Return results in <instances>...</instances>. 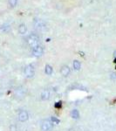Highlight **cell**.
<instances>
[{"label":"cell","mask_w":116,"mask_h":131,"mask_svg":"<svg viewBox=\"0 0 116 131\" xmlns=\"http://www.w3.org/2000/svg\"><path fill=\"white\" fill-rule=\"evenodd\" d=\"M27 42L28 44H29V45L32 49L33 47L39 45V38L37 36L36 34H31L30 36L28 37Z\"/></svg>","instance_id":"1"},{"label":"cell","mask_w":116,"mask_h":131,"mask_svg":"<svg viewBox=\"0 0 116 131\" xmlns=\"http://www.w3.org/2000/svg\"><path fill=\"white\" fill-rule=\"evenodd\" d=\"M53 128V122L50 120H45L41 124L42 131H51Z\"/></svg>","instance_id":"2"},{"label":"cell","mask_w":116,"mask_h":131,"mask_svg":"<svg viewBox=\"0 0 116 131\" xmlns=\"http://www.w3.org/2000/svg\"><path fill=\"white\" fill-rule=\"evenodd\" d=\"M34 73H35V71H34V67H33L32 65H28L26 66L25 68V77L27 78H32L34 76Z\"/></svg>","instance_id":"3"},{"label":"cell","mask_w":116,"mask_h":131,"mask_svg":"<svg viewBox=\"0 0 116 131\" xmlns=\"http://www.w3.org/2000/svg\"><path fill=\"white\" fill-rule=\"evenodd\" d=\"M34 25H35V28H36L38 31H45V30L46 29V25H45V23L41 19L35 20Z\"/></svg>","instance_id":"4"},{"label":"cell","mask_w":116,"mask_h":131,"mask_svg":"<svg viewBox=\"0 0 116 131\" xmlns=\"http://www.w3.org/2000/svg\"><path fill=\"white\" fill-rule=\"evenodd\" d=\"M31 53H32V55L35 56V57H40V56H42L43 53H44V50H43L42 46L38 45V46H35V47L32 48Z\"/></svg>","instance_id":"5"},{"label":"cell","mask_w":116,"mask_h":131,"mask_svg":"<svg viewBox=\"0 0 116 131\" xmlns=\"http://www.w3.org/2000/svg\"><path fill=\"white\" fill-rule=\"evenodd\" d=\"M25 92H26V91H25V89L24 87L19 86V87H18V88L15 90V97H16L17 99H22V98H24V96H25Z\"/></svg>","instance_id":"6"},{"label":"cell","mask_w":116,"mask_h":131,"mask_svg":"<svg viewBox=\"0 0 116 131\" xmlns=\"http://www.w3.org/2000/svg\"><path fill=\"white\" fill-rule=\"evenodd\" d=\"M29 118V114H28V112L26 110H21L18 114V120L21 122H25L28 120Z\"/></svg>","instance_id":"7"},{"label":"cell","mask_w":116,"mask_h":131,"mask_svg":"<svg viewBox=\"0 0 116 131\" xmlns=\"http://www.w3.org/2000/svg\"><path fill=\"white\" fill-rule=\"evenodd\" d=\"M70 72H71V69H70V67L68 66H62L60 68V73L64 77H67V76L70 74Z\"/></svg>","instance_id":"8"},{"label":"cell","mask_w":116,"mask_h":131,"mask_svg":"<svg viewBox=\"0 0 116 131\" xmlns=\"http://www.w3.org/2000/svg\"><path fill=\"white\" fill-rule=\"evenodd\" d=\"M50 96H51V94H50V91L48 89L44 90L43 92L41 93V99L43 100H49Z\"/></svg>","instance_id":"9"},{"label":"cell","mask_w":116,"mask_h":131,"mask_svg":"<svg viewBox=\"0 0 116 131\" xmlns=\"http://www.w3.org/2000/svg\"><path fill=\"white\" fill-rule=\"evenodd\" d=\"M27 32V27L26 25H24V24H21V25L18 26V32L20 34H25Z\"/></svg>","instance_id":"10"},{"label":"cell","mask_w":116,"mask_h":131,"mask_svg":"<svg viewBox=\"0 0 116 131\" xmlns=\"http://www.w3.org/2000/svg\"><path fill=\"white\" fill-rule=\"evenodd\" d=\"M71 116H72L73 119H79L80 118V113L78 111L77 109H73L72 112H71Z\"/></svg>","instance_id":"11"},{"label":"cell","mask_w":116,"mask_h":131,"mask_svg":"<svg viewBox=\"0 0 116 131\" xmlns=\"http://www.w3.org/2000/svg\"><path fill=\"white\" fill-rule=\"evenodd\" d=\"M45 72L47 75H51L53 73V67H51L50 65H46L45 67Z\"/></svg>","instance_id":"12"},{"label":"cell","mask_w":116,"mask_h":131,"mask_svg":"<svg viewBox=\"0 0 116 131\" xmlns=\"http://www.w3.org/2000/svg\"><path fill=\"white\" fill-rule=\"evenodd\" d=\"M72 66H73V68L75 70H77V71H79L80 69V67H81V64H80V62L79 60H74L73 63H72Z\"/></svg>","instance_id":"13"},{"label":"cell","mask_w":116,"mask_h":131,"mask_svg":"<svg viewBox=\"0 0 116 131\" xmlns=\"http://www.w3.org/2000/svg\"><path fill=\"white\" fill-rule=\"evenodd\" d=\"M9 5L11 6V7H15L17 5V3H18V0H8Z\"/></svg>","instance_id":"14"},{"label":"cell","mask_w":116,"mask_h":131,"mask_svg":"<svg viewBox=\"0 0 116 131\" xmlns=\"http://www.w3.org/2000/svg\"><path fill=\"white\" fill-rule=\"evenodd\" d=\"M110 79L112 81H116V72H111Z\"/></svg>","instance_id":"15"},{"label":"cell","mask_w":116,"mask_h":131,"mask_svg":"<svg viewBox=\"0 0 116 131\" xmlns=\"http://www.w3.org/2000/svg\"><path fill=\"white\" fill-rule=\"evenodd\" d=\"M10 130L11 131H17V127L15 125H11V127H10Z\"/></svg>","instance_id":"16"},{"label":"cell","mask_w":116,"mask_h":131,"mask_svg":"<svg viewBox=\"0 0 116 131\" xmlns=\"http://www.w3.org/2000/svg\"><path fill=\"white\" fill-rule=\"evenodd\" d=\"M51 120H52V122H56V123L59 122V121H58V119H56L55 117H52V118H51Z\"/></svg>","instance_id":"17"},{"label":"cell","mask_w":116,"mask_h":131,"mask_svg":"<svg viewBox=\"0 0 116 131\" xmlns=\"http://www.w3.org/2000/svg\"><path fill=\"white\" fill-rule=\"evenodd\" d=\"M113 54H114V56H115V58H116V51H114V52H113Z\"/></svg>","instance_id":"18"},{"label":"cell","mask_w":116,"mask_h":131,"mask_svg":"<svg viewBox=\"0 0 116 131\" xmlns=\"http://www.w3.org/2000/svg\"><path fill=\"white\" fill-rule=\"evenodd\" d=\"M114 63H116V58L114 59Z\"/></svg>","instance_id":"19"}]
</instances>
